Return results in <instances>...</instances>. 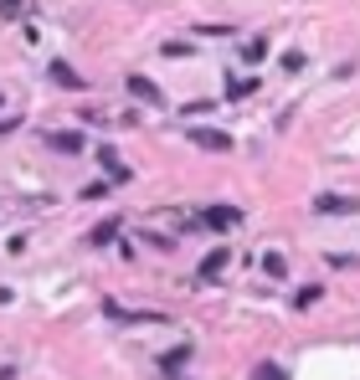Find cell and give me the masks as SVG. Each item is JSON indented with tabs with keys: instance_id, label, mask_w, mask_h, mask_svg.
Masks as SVG:
<instances>
[{
	"instance_id": "obj_4",
	"label": "cell",
	"mask_w": 360,
	"mask_h": 380,
	"mask_svg": "<svg viewBox=\"0 0 360 380\" xmlns=\"http://www.w3.org/2000/svg\"><path fill=\"white\" fill-rule=\"evenodd\" d=\"M129 93H134V98H144V103H160V87H155L150 77H139V72L129 77Z\"/></svg>"
},
{
	"instance_id": "obj_8",
	"label": "cell",
	"mask_w": 360,
	"mask_h": 380,
	"mask_svg": "<svg viewBox=\"0 0 360 380\" xmlns=\"http://www.w3.org/2000/svg\"><path fill=\"white\" fill-rule=\"evenodd\" d=\"M26 11H31V0H0V16H6V21H21Z\"/></svg>"
},
{
	"instance_id": "obj_10",
	"label": "cell",
	"mask_w": 360,
	"mask_h": 380,
	"mask_svg": "<svg viewBox=\"0 0 360 380\" xmlns=\"http://www.w3.org/2000/svg\"><path fill=\"white\" fill-rule=\"evenodd\" d=\"M52 77H57V82H67V87H82V77L72 72L67 62H52Z\"/></svg>"
},
{
	"instance_id": "obj_11",
	"label": "cell",
	"mask_w": 360,
	"mask_h": 380,
	"mask_svg": "<svg viewBox=\"0 0 360 380\" xmlns=\"http://www.w3.org/2000/svg\"><path fill=\"white\" fill-rule=\"evenodd\" d=\"M320 293H324V288H320V283H309V288H299V293H293V303H299V308H309Z\"/></svg>"
},
{
	"instance_id": "obj_5",
	"label": "cell",
	"mask_w": 360,
	"mask_h": 380,
	"mask_svg": "<svg viewBox=\"0 0 360 380\" xmlns=\"http://www.w3.org/2000/svg\"><path fill=\"white\" fill-rule=\"evenodd\" d=\"M227 262H231L227 252H211V257H201V278H206V283H211V278H222V267H227Z\"/></svg>"
},
{
	"instance_id": "obj_3",
	"label": "cell",
	"mask_w": 360,
	"mask_h": 380,
	"mask_svg": "<svg viewBox=\"0 0 360 380\" xmlns=\"http://www.w3.org/2000/svg\"><path fill=\"white\" fill-rule=\"evenodd\" d=\"M190 139H196L201 149H222V154L231 149V134H227V129H196V134H190Z\"/></svg>"
},
{
	"instance_id": "obj_15",
	"label": "cell",
	"mask_w": 360,
	"mask_h": 380,
	"mask_svg": "<svg viewBox=\"0 0 360 380\" xmlns=\"http://www.w3.org/2000/svg\"><path fill=\"white\" fill-rule=\"evenodd\" d=\"M0 303H11V293H6V288H0Z\"/></svg>"
},
{
	"instance_id": "obj_12",
	"label": "cell",
	"mask_w": 360,
	"mask_h": 380,
	"mask_svg": "<svg viewBox=\"0 0 360 380\" xmlns=\"http://www.w3.org/2000/svg\"><path fill=\"white\" fill-rule=\"evenodd\" d=\"M114 232H119V227H114V221H103V227L93 232V247H109V241H114Z\"/></svg>"
},
{
	"instance_id": "obj_9",
	"label": "cell",
	"mask_w": 360,
	"mask_h": 380,
	"mask_svg": "<svg viewBox=\"0 0 360 380\" xmlns=\"http://www.w3.org/2000/svg\"><path fill=\"white\" fill-rule=\"evenodd\" d=\"M52 144L67 149V154H77V149H82V134H72V129H67V134H52Z\"/></svg>"
},
{
	"instance_id": "obj_14",
	"label": "cell",
	"mask_w": 360,
	"mask_h": 380,
	"mask_svg": "<svg viewBox=\"0 0 360 380\" xmlns=\"http://www.w3.org/2000/svg\"><path fill=\"white\" fill-rule=\"evenodd\" d=\"M16 124H21V119H0V134H11V129H16Z\"/></svg>"
},
{
	"instance_id": "obj_6",
	"label": "cell",
	"mask_w": 360,
	"mask_h": 380,
	"mask_svg": "<svg viewBox=\"0 0 360 380\" xmlns=\"http://www.w3.org/2000/svg\"><path fill=\"white\" fill-rule=\"evenodd\" d=\"M98 160H103V165H109V175H114V180H129V170H124V165H119V154H114L109 144H103V149H98Z\"/></svg>"
},
{
	"instance_id": "obj_13",
	"label": "cell",
	"mask_w": 360,
	"mask_h": 380,
	"mask_svg": "<svg viewBox=\"0 0 360 380\" xmlns=\"http://www.w3.org/2000/svg\"><path fill=\"white\" fill-rule=\"evenodd\" d=\"M263 267H268V278H283V267H288V262H283L278 252H268V257H263Z\"/></svg>"
},
{
	"instance_id": "obj_7",
	"label": "cell",
	"mask_w": 360,
	"mask_h": 380,
	"mask_svg": "<svg viewBox=\"0 0 360 380\" xmlns=\"http://www.w3.org/2000/svg\"><path fill=\"white\" fill-rule=\"evenodd\" d=\"M190 360V344H180V349H170V354H160V370H180Z\"/></svg>"
},
{
	"instance_id": "obj_2",
	"label": "cell",
	"mask_w": 360,
	"mask_h": 380,
	"mask_svg": "<svg viewBox=\"0 0 360 380\" xmlns=\"http://www.w3.org/2000/svg\"><path fill=\"white\" fill-rule=\"evenodd\" d=\"M242 221V211L237 206H211L206 216H201V227H211V232H227V227H237Z\"/></svg>"
},
{
	"instance_id": "obj_1",
	"label": "cell",
	"mask_w": 360,
	"mask_h": 380,
	"mask_svg": "<svg viewBox=\"0 0 360 380\" xmlns=\"http://www.w3.org/2000/svg\"><path fill=\"white\" fill-rule=\"evenodd\" d=\"M314 211L320 216H360V195H320Z\"/></svg>"
}]
</instances>
